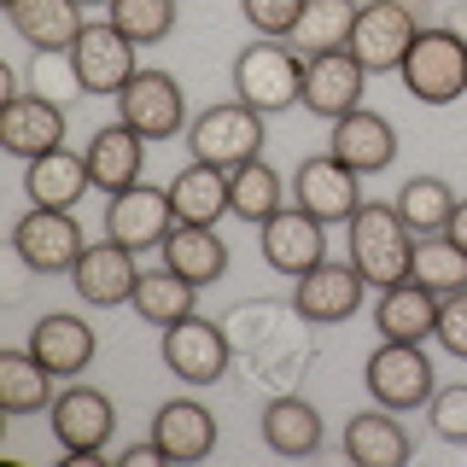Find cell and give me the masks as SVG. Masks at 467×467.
I'll list each match as a JSON object with an SVG mask.
<instances>
[{"label": "cell", "instance_id": "obj_1", "mask_svg": "<svg viewBox=\"0 0 467 467\" xmlns=\"http://www.w3.org/2000/svg\"><path fill=\"white\" fill-rule=\"evenodd\" d=\"M345 240H350V263H357V275L374 292L409 281V263H415V228L398 216V204H379V199L362 204V211L345 223Z\"/></svg>", "mask_w": 467, "mask_h": 467}, {"label": "cell", "instance_id": "obj_2", "mask_svg": "<svg viewBox=\"0 0 467 467\" xmlns=\"http://www.w3.org/2000/svg\"><path fill=\"white\" fill-rule=\"evenodd\" d=\"M234 99H245L252 111L275 117L286 106H304V53L286 47L275 36H257L234 53Z\"/></svg>", "mask_w": 467, "mask_h": 467}, {"label": "cell", "instance_id": "obj_3", "mask_svg": "<svg viewBox=\"0 0 467 467\" xmlns=\"http://www.w3.org/2000/svg\"><path fill=\"white\" fill-rule=\"evenodd\" d=\"M398 77L409 88V99H420V106H456L467 94V41L456 29H420L415 47L403 53Z\"/></svg>", "mask_w": 467, "mask_h": 467}, {"label": "cell", "instance_id": "obj_4", "mask_svg": "<svg viewBox=\"0 0 467 467\" xmlns=\"http://www.w3.org/2000/svg\"><path fill=\"white\" fill-rule=\"evenodd\" d=\"M187 152L199 158V164H216V170H240L263 158V111H252L245 99H223V106L199 111L193 123H187Z\"/></svg>", "mask_w": 467, "mask_h": 467}, {"label": "cell", "instance_id": "obj_5", "mask_svg": "<svg viewBox=\"0 0 467 467\" xmlns=\"http://www.w3.org/2000/svg\"><path fill=\"white\" fill-rule=\"evenodd\" d=\"M362 386H368V398L379 409H427L432 391H438V368L427 357V345H403V339H379V350L368 357V368H362Z\"/></svg>", "mask_w": 467, "mask_h": 467}, {"label": "cell", "instance_id": "obj_6", "mask_svg": "<svg viewBox=\"0 0 467 467\" xmlns=\"http://www.w3.org/2000/svg\"><path fill=\"white\" fill-rule=\"evenodd\" d=\"M420 36V18L409 0H357V24H350V41L345 47L357 53V65L368 77H386V70L403 65V53L415 47Z\"/></svg>", "mask_w": 467, "mask_h": 467}, {"label": "cell", "instance_id": "obj_7", "mask_svg": "<svg viewBox=\"0 0 467 467\" xmlns=\"http://www.w3.org/2000/svg\"><path fill=\"white\" fill-rule=\"evenodd\" d=\"M12 252H18L24 269L36 275H70L77 257L88 252V234L70 211H53V204H29V211L12 223Z\"/></svg>", "mask_w": 467, "mask_h": 467}, {"label": "cell", "instance_id": "obj_8", "mask_svg": "<svg viewBox=\"0 0 467 467\" xmlns=\"http://www.w3.org/2000/svg\"><path fill=\"white\" fill-rule=\"evenodd\" d=\"M47 420H53V438L70 462H99L111 450V432H117V403L99 386H65L53 398Z\"/></svg>", "mask_w": 467, "mask_h": 467}, {"label": "cell", "instance_id": "obj_9", "mask_svg": "<svg viewBox=\"0 0 467 467\" xmlns=\"http://www.w3.org/2000/svg\"><path fill=\"white\" fill-rule=\"evenodd\" d=\"M70 65H77L82 94H111L117 99L129 82H135L140 58H135V41H129L111 18H94L77 36V47H70Z\"/></svg>", "mask_w": 467, "mask_h": 467}, {"label": "cell", "instance_id": "obj_10", "mask_svg": "<svg viewBox=\"0 0 467 467\" xmlns=\"http://www.w3.org/2000/svg\"><path fill=\"white\" fill-rule=\"evenodd\" d=\"M362 298H368V281L357 275V263L321 257L310 275L292 281V310L310 321V327H339V321H350L362 310Z\"/></svg>", "mask_w": 467, "mask_h": 467}, {"label": "cell", "instance_id": "obj_11", "mask_svg": "<svg viewBox=\"0 0 467 467\" xmlns=\"http://www.w3.org/2000/svg\"><path fill=\"white\" fill-rule=\"evenodd\" d=\"M292 204L333 228V223H350L368 199H362V175L357 170L339 164L333 152H321V158H304L298 175H292Z\"/></svg>", "mask_w": 467, "mask_h": 467}, {"label": "cell", "instance_id": "obj_12", "mask_svg": "<svg viewBox=\"0 0 467 467\" xmlns=\"http://www.w3.org/2000/svg\"><path fill=\"white\" fill-rule=\"evenodd\" d=\"M117 123H129L146 140H170L187 129V99L170 70H135V82L117 94Z\"/></svg>", "mask_w": 467, "mask_h": 467}, {"label": "cell", "instance_id": "obj_13", "mask_svg": "<svg viewBox=\"0 0 467 467\" xmlns=\"http://www.w3.org/2000/svg\"><path fill=\"white\" fill-rule=\"evenodd\" d=\"M175 228V204H170V187H123V193H111L106 204V240L129 245V252H152V245H164Z\"/></svg>", "mask_w": 467, "mask_h": 467}, {"label": "cell", "instance_id": "obj_14", "mask_svg": "<svg viewBox=\"0 0 467 467\" xmlns=\"http://www.w3.org/2000/svg\"><path fill=\"white\" fill-rule=\"evenodd\" d=\"M362 88H368V70L357 65L350 47H333V53H316L304 58V111H316L321 123H339L362 106Z\"/></svg>", "mask_w": 467, "mask_h": 467}, {"label": "cell", "instance_id": "obj_15", "mask_svg": "<svg viewBox=\"0 0 467 467\" xmlns=\"http://www.w3.org/2000/svg\"><path fill=\"white\" fill-rule=\"evenodd\" d=\"M257 245H263V263H269L275 275H310L321 257H327V223H316L310 211H298V204H286V211H275L269 223L257 228Z\"/></svg>", "mask_w": 467, "mask_h": 467}, {"label": "cell", "instance_id": "obj_16", "mask_svg": "<svg viewBox=\"0 0 467 467\" xmlns=\"http://www.w3.org/2000/svg\"><path fill=\"white\" fill-rule=\"evenodd\" d=\"M164 368L175 379H187V386H211V379L228 374V333L216 327V321H204L199 310L187 321H175V327H164Z\"/></svg>", "mask_w": 467, "mask_h": 467}, {"label": "cell", "instance_id": "obj_17", "mask_svg": "<svg viewBox=\"0 0 467 467\" xmlns=\"http://www.w3.org/2000/svg\"><path fill=\"white\" fill-rule=\"evenodd\" d=\"M140 252H129V245L117 240H94L88 252L77 257V269H70V286H77L82 304H94V310H111V304H129L140 286Z\"/></svg>", "mask_w": 467, "mask_h": 467}, {"label": "cell", "instance_id": "obj_18", "mask_svg": "<svg viewBox=\"0 0 467 467\" xmlns=\"http://www.w3.org/2000/svg\"><path fill=\"white\" fill-rule=\"evenodd\" d=\"M0 146L12 158H41L53 146H65V106L47 94H12L0 99Z\"/></svg>", "mask_w": 467, "mask_h": 467}, {"label": "cell", "instance_id": "obj_19", "mask_svg": "<svg viewBox=\"0 0 467 467\" xmlns=\"http://www.w3.org/2000/svg\"><path fill=\"white\" fill-rule=\"evenodd\" d=\"M327 152L339 158V164H350L357 175H379V170H391V158H398V129H391V117L357 106L350 117L333 123Z\"/></svg>", "mask_w": 467, "mask_h": 467}, {"label": "cell", "instance_id": "obj_20", "mask_svg": "<svg viewBox=\"0 0 467 467\" xmlns=\"http://www.w3.org/2000/svg\"><path fill=\"white\" fill-rule=\"evenodd\" d=\"M29 350H36L58 379H77L88 362H94L99 333L70 310H47V316H36V327H29Z\"/></svg>", "mask_w": 467, "mask_h": 467}, {"label": "cell", "instance_id": "obj_21", "mask_svg": "<svg viewBox=\"0 0 467 467\" xmlns=\"http://www.w3.org/2000/svg\"><path fill=\"white\" fill-rule=\"evenodd\" d=\"M88 175H94L99 193H123L146 175V135H135L129 123H106L88 135Z\"/></svg>", "mask_w": 467, "mask_h": 467}, {"label": "cell", "instance_id": "obj_22", "mask_svg": "<svg viewBox=\"0 0 467 467\" xmlns=\"http://www.w3.org/2000/svg\"><path fill=\"white\" fill-rule=\"evenodd\" d=\"M6 24L18 29L36 53H70V47H77V36L88 29L82 0H12Z\"/></svg>", "mask_w": 467, "mask_h": 467}, {"label": "cell", "instance_id": "obj_23", "mask_svg": "<svg viewBox=\"0 0 467 467\" xmlns=\"http://www.w3.org/2000/svg\"><path fill=\"white\" fill-rule=\"evenodd\" d=\"M94 187L88 175V152H70V146H53V152L29 158L24 164V193L29 204H53V211H77V199Z\"/></svg>", "mask_w": 467, "mask_h": 467}, {"label": "cell", "instance_id": "obj_24", "mask_svg": "<svg viewBox=\"0 0 467 467\" xmlns=\"http://www.w3.org/2000/svg\"><path fill=\"white\" fill-rule=\"evenodd\" d=\"M152 438L170 462H204L216 450V415L193 398H170L152 415Z\"/></svg>", "mask_w": 467, "mask_h": 467}, {"label": "cell", "instance_id": "obj_25", "mask_svg": "<svg viewBox=\"0 0 467 467\" xmlns=\"http://www.w3.org/2000/svg\"><path fill=\"white\" fill-rule=\"evenodd\" d=\"M374 327L379 339H403V345H427L438 333V292H427L420 281H398L379 292L374 304Z\"/></svg>", "mask_w": 467, "mask_h": 467}, {"label": "cell", "instance_id": "obj_26", "mask_svg": "<svg viewBox=\"0 0 467 467\" xmlns=\"http://www.w3.org/2000/svg\"><path fill=\"white\" fill-rule=\"evenodd\" d=\"M345 456L357 467H403L415 456L398 409H362V415L345 420Z\"/></svg>", "mask_w": 467, "mask_h": 467}, {"label": "cell", "instance_id": "obj_27", "mask_svg": "<svg viewBox=\"0 0 467 467\" xmlns=\"http://www.w3.org/2000/svg\"><path fill=\"white\" fill-rule=\"evenodd\" d=\"M158 252H164L170 269L182 275V281H193L199 292L211 286V281H223V275H228V240H223L216 228L175 223V228H170V240L158 245Z\"/></svg>", "mask_w": 467, "mask_h": 467}, {"label": "cell", "instance_id": "obj_28", "mask_svg": "<svg viewBox=\"0 0 467 467\" xmlns=\"http://www.w3.org/2000/svg\"><path fill=\"white\" fill-rule=\"evenodd\" d=\"M170 204H175V223L216 228V223L234 211V204H228V170L199 164V158H193V164H187V170L170 182Z\"/></svg>", "mask_w": 467, "mask_h": 467}, {"label": "cell", "instance_id": "obj_29", "mask_svg": "<svg viewBox=\"0 0 467 467\" xmlns=\"http://www.w3.org/2000/svg\"><path fill=\"white\" fill-rule=\"evenodd\" d=\"M53 368L36 357V350H0V409L6 415H36V409H53Z\"/></svg>", "mask_w": 467, "mask_h": 467}, {"label": "cell", "instance_id": "obj_30", "mask_svg": "<svg viewBox=\"0 0 467 467\" xmlns=\"http://www.w3.org/2000/svg\"><path fill=\"white\" fill-rule=\"evenodd\" d=\"M263 444L275 456H316L321 450V415L310 398H269L263 409Z\"/></svg>", "mask_w": 467, "mask_h": 467}, {"label": "cell", "instance_id": "obj_31", "mask_svg": "<svg viewBox=\"0 0 467 467\" xmlns=\"http://www.w3.org/2000/svg\"><path fill=\"white\" fill-rule=\"evenodd\" d=\"M129 304H135L140 321H152V327H175V321H187L199 310V286L182 281L170 263H158V269H140V286H135Z\"/></svg>", "mask_w": 467, "mask_h": 467}, {"label": "cell", "instance_id": "obj_32", "mask_svg": "<svg viewBox=\"0 0 467 467\" xmlns=\"http://www.w3.org/2000/svg\"><path fill=\"white\" fill-rule=\"evenodd\" d=\"M286 193H292V182H281V170L275 164H263V158H252V164H240L228 175V204H234V216L240 223H269L275 211H286Z\"/></svg>", "mask_w": 467, "mask_h": 467}, {"label": "cell", "instance_id": "obj_33", "mask_svg": "<svg viewBox=\"0 0 467 467\" xmlns=\"http://www.w3.org/2000/svg\"><path fill=\"white\" fill-rule=\"evenodd\" d=\"M350 24H357V0H304V18L292 24L286 47H298L304 58L333 53L350 41Z\"/></svg>", "mask_w": 467, "mask_h": 467}, {"label": "cell", "instance_id": "obj_34", "mask_svg": "<svg viewBox=\"0 0 467 467\" xmlns=\"http://www.w3.org/2000/svg\"><path fill=\"white\" fill-rule=\"evenodd\" d=\"M456 187L444 182V175H409V182L398 187V216L409 228H415V240L420 234H444L450 228V216H456Z\"/></svg>", "mask_w": 467, "mask_h": 467}, {"label": "cell", "instance_id": "obj_35", "mask_svg": "<svg viewBox=\"0 0 467 467\" xmlns=\"http://www.w3.org/2000/svg\"><path fill=\"white\" fill-rule=\"evenodd\" d=\"M409 281H420L427 292H438V298L467 292V245H456L450 234H420L415 263H409Z\"/></svg>", "mask_w": 467, "mask_h": 467}, {"label": "cell", "instance_id": "obj_36", "mask_svg": "<svg viewBox=\"0 0 467 467\" xmlns=\"http://www.w3.org/2000/svg\"><path fill=\"white\" fill-rule=\"evenodd\" d=\"M106 18L123 29L135 47H152V41H164L175 29V0H111Z\"/></svg>", "mask_w": 467, "mask_h": 467}, {"label": "cell", "instance_id": "obj_37", "mask_svg": "<svg viewBox=\"0 0 467 467\" xmlns=\"http://www.w3.org/2000/svg\"><path fill=\"white\" fill-rule=\"evenodd\" d=\"M427 420H432V432L444 438V444H467V379H456V386H438V391H432Z\"/></svg>", "mask_w": 467, "mask_h": 467}, {"label": "cell", "instance_id": "obj_38", "mask_svg": "<svg viewBox=\"0 0 467 467\" xmlns=\"http://www.w3.org/2000/svg\"><path fill=\"white\" fill-rule=\"evenodd\" d=\"M240 18L252 24L257 36L286 41V36H292V24L304 18V0H240Z\"/></svg>", "mask_w": 467, "mask_h": 467}, {"label": "cell", "instance_id": "obj_39", "mask_svg": "<svg viewBox=\"0 0 467 467\" xmlns=\"http://www.w3.org/2000/svg\"><path fill=\"white\" fill-rule=\"evenodd\" d=\"M438 345L450 350V357L467 362V292H450V298H438Z\"/></svg>", "mask_w": 467, "mask_h": 467}, {"label": "cell", "instance_id": "obj_40", "mask_svg": "<svg viewBox=\"0 0 467 467\" xmlns=\"http://www.w3.org/2000/svg\"><path fill=\"white\" fill-rule=\"evenodd\" d=\"M65 88H82V82H77V65H70V53H36V82H29V94L65 99Z\"/></svg>", "mask_w": 467, "mask_h": 467}, {"label": "cell", "instance_id": "obj_41", "mask_svg": "<svg viewBox=\"0 0 467 467\" xmlns=\"http://www.w3.org/2000/svg\"><path fill=\"white\" fill-rule=\"evenodd\" d=\"M117 462H123V467H158V462H170V456L158 450V438H146V444H129Z\"/></svg>", "mask_w": 467, "mask_h": 467}, {"label": "cell", "instance_id": "obj_42", "mask_svg": "<svg viewBox=\"0 0 467 467\" xmlns=\"http://www.w3.org/2000/svg\"><path fill=\"white\" fill-rule=\"evenodd\" d=\"M444 234H450L456 245H467V199L456 204V216H450V228H444Z\"/></svg>", "mask_w": 467, "mask_h": 467}, {"label": "cell", "instance_id": "obj_43", "mask_svg": "<svg viewBox=\"0 0 467 467\" xmlns=\"http://www.w3.org/2000/svg\"><path fill=\"white\" fill-rule=\"evenodd\" d=\"M450 29H456V36L467 41V0H462V6H456V18H450Z\"/></svg>", "mask_w": 467, "mask_h": 467}, {"label": "cell", "instance_id": "obj_44", "mask_svg": "<svg viewBox=\"0 0 467 467\" xmlns=\"http://www.w3.org/2000/svg\"><path fill=\"white\" fill-rule=\"evenodd\" d=\"M82 6H111V0H82Z\"/></svg>", "mask_w": 467, "mask_h": 467}, {"label": "cell", "instance_id": "obj_45", "mask_svg": "<svg viewBox=\"0 0 467 467\" xmlns=\"http://www.w3.org/2000/svg\"><path fill=\"white\" fill-rule=\"evenodd\" d=\"M0 6H12V0H0Z\"/></svg>", "mask_w": 467, "mask_h": 467}]
</instances>
